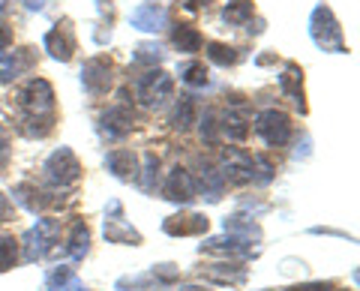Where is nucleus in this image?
I'll return each instance as SVG.
<instances>
[{
  "label": "nucleus",
  "mask_w": 360,
  "mask_h": 291,
  "mask_svg": "<svg viewBox=\"0 0 360 291\" xmlns=\"http://www.w3.org/2000/svg\"><path fill=\"white\" fill-rule=\"evenodd\" d=\"M13 219V201H9V195L0 193V222H9Z\"/></svg>",
  "instance_id": "39"
},
{
  "label": "nucleus",
  "mask_w": 360,
  "mask_h": 291,
  "mask_svg": "<svg viewBox=\"0 0 360 291\" xmlns=\"http://www.w3.org/2000/svg\"><path fill=\"white\" fill-rule=\"evenodd\" d=\"M105 169L117 177V181H135L139 177V156L127 148H117L105 156Z\"/></svg>",
  "instance_id": "14"
},
{
  "label": "nucleus",
  "mask_w": 360,
  "mask_h": 291,
  "mask_svg": "<svg viewBox=\"0 0 360 291\" xmlns=\"http://www.w3.org/2000/svg\"><path fill=\"white\" fill-rule=\"evenodd\" d=\"M279 91H283L300 111H307V103H303V72H300V66H295V63L285 66L283 75H279Z\"/></svg>",
  "instance_id": "19"
},
{
  "label": "nucleus",
  "mask_w": 360,
  "mask_h": 291,
  "mask_svg": "<svg viewBox=\"0 0 360 291\" xmlns=\"http://www.w3.org/2000/svg\"><path fill=\"white\" fill-rule=\"evenodd\" d=\"M201 276H207L219 285H238L246 279V271L240 264H210L207 271H201Z\"/></svg>",
  "instance_id": "25"
},
{
  "label": "nucleus",
  "mask_w": 360,
  "mask_h": 291,
  "mask_svg": "<svg viewBox=\"0 0 360 291\" xmlns=\"http://www.w3.org/2000/svg\"><path fill=\"white\" fill-rule=\"evenodd\" d=\"M195 189L201 195H205L207 201H219L222 198V193H225V181L219 177V172L213 169V165H201V174H198V183H195Z\"/></svg>",
  "instance_id": "22"
},
{
  "label": "nucleus",
  "mask_w": 360,
  "mask_h": 291,
  "mask_svg": "<svg viewBox=\"0 0 360 291\" xmlns=\"http://www.w3.org/2000/svg\"><path fill=\"white\" fill-rule=\"evenodd\" d=\"M153 285V276L150 273H139V276H123L117 279V291H141V288H150Z\"/></svg>",
  "instance_id": "37"
},
{
  "label": "nucleus",
  "mask_w": 360,
  "mask_h": 291,
  "mask_svg": "<svg viewBox=\"0 0 360 291\" xmlns=\"http://www.w3.org/2000/svg\"><path fill=\"white\" fill-rule=\"evenodd\" d=\"M45 291H87V285L75 276L72 267L60 264V267H54V271L45 276Z\"/></svg>",
  "instance_id": "20"
},
{
  "label": "nucleus",
  "mask_w": 360,
  "mask_h": 291,
  "mask_svg": "<svg viewBox=\"0 0 360 291\" xmlns=\"http://www.w3.org/2000/svg\"><path fill=\"white\" fill-rule=\"evenodd\" d=\"M252 240L240 238V234H229L225 231L222 238H210L201 243V252H222V255H252Z\"/></svg>",
  "instance_id": "16"
},
{
  "label": "nucleus",
  "mask_w": 360,
  "mask_h": 291,
  "mask_svg": "<svg viewBox=\"0 0 360 291\" xmlns=\"http://www.w3.org/2000/svg\"><path fill=\"white\" fill-rule=\"evenodd\" d=\"M165 25H168V13H165L160 4H141V6L132 13V27H135V30L160 33Z\"/></svg>",
  "instance_id": "15"
},
{
  "label": "nucleus",
  "mask_w": 360,
  "mask_h": 291,
  "mask_svg": "<svg viewBox=\"0 0 360 291\" xmlns=\"http://www.w3.org/2000/svg\"><path fill=\"white\" fill-rule=\"evenodd\" d=\"M274 162L267 160L264 153H258V156H252V183H258V186H267L270 181H274Z\"/></svg>",
  "instance_id": "32"
},
{
  "label": "nucleus",
  "mask_w": 360,
  "mask_h": 291,
  "mask_svg": "<svg viewBox=\"0 0 360 291\" xmlns=\"http://www.w3.org/2000/svg\"><path fill=\"white\" fill-rule=\"evenodd\" d=\"M193 123H195V96L184 93L177 99V105H174V129L186 132Z\"/></svg>",
  "instance_id": "28"
},
{
  "label": "nucleus",
  "mask_w": 360,
  "mask_h": 291,
  "mask_svg": "<svg viewBox=\"0 0 360 291\" xmlns=\"http://www.w3.org/2000/svg\"><path fill=\"white\" fill-rule=\"evenodd\" d=\"M60 222L58 219H37L27 234H25V261H39L54 250V240H58Z\"/></svg>",
  "instance_id": "3"
},
{
  "label": "nucleus",
  "mask_w": 360,
  "mask_h": 291,
  "mask_svg": "<svg viewBox=\"0 0 360 291\" xmlns=\"http://www.w3.org/2000/svg\"><path fill=\"white\" fill-rule=\"evenodd\" d=\"M222 228L229 231V234H240V238H246V240H262V228L252 222V216H240V214L225 216L222 219Z\"/></svg>",
  "instance_id": "26"
},
{
  "label": "nucleus",
  "mask_w": 360,
  "mask_h": 291,
  "mask_svg": "<svg viewBox=\"0 0 360 291\" xmlns=\"http://www.w3.org/2000/svg\"><path fill=\"white\" fill-rule=\"evenodd\" d=\"M42 46H45V51H49L54 60L66 63V60L72 58V51H75V37H72L70 25H66V21H63V25L51 27V30L42 37Z\"/></svg>",
  "instance_id": "11"
},
{
  "label": "nucleus",
  "mask_w": 360,
  "mask_h": 291,
  "mask_svg": "<svg viewBox=\"0 0 360 291\" xmlns=\"http://www.w3.org/2000/svg\"><path fill=\"white\" fill-rule=\"evenodd\" d=\"M13 198H15L25 210H30V214H39V210H45L49 205H58V198L45 195L42 189H37V183H18V186L13 189Z\"/></svg>",
  "instance_id": "17"
},
{
  "label": "nucleus",
  "mask_w": 360,
  "mask_h": 291,
  "mask_svg": "<svg viewBox=\"0 0 360 291\" xmlns=\"http://www.w3.org/2000/svg\"><path fill=\"white\" fill-rule=\"evenodd\" d=\"M9 42H13V30H9L6 25H0V51H6Z\"/></svg>",
  "instance_id": "41"
},
{
  "label": "nucleus",
  "mask_w": 360,
  "mask_h": 291,
  "mask_svg": "<svg viewBox=\"0 0 360 291\" xmlns=\"http://www.w3.org/2000/svg\"><path fill=\"white\" fill-rule=\"evenodd\" d=\"M222 18L229 21V25H243V21H250V18H252V4H250V0H238V4L225 6Z\"/></svg>",
  "instance_id": "33"
},
{
  "label": "nucleus",
  "mask_w": 360,
  "mask_h": 291,
  "mask_svg": "<svg viewBox=\"0 0 360 291\" xmlns=\"http://www.w3.org/2000/svg\"><path fill=\"white\" fill-rule=\"evenodd\" d=\"M276 58H274V54H262V58H258V66H267V63H274Z\"/></svg>",
  "instance_id": "46"
},
{
  "label": "nucleus",
  "mask_w": 360,
  "mask_h": 291,
  "mask_svg": "<svg viewBox=\"0 0 360 291\" xmlns=\"http://www.w3.org/2000/svg\"><path fill=\"white\" fill-rule=\"evenodd\" d=\"M156 177H160V156L148 153V156H144V177H141V189H144V193H153Z\"/></svg>",
  "instance_id": "34"
},
{
  "label": "nucleus",
  "mask_w": 360,
  "mask_h": 291,
  "mask_svg": "<svg viewBox=\"0 0 360 291\" xmlns=\"http://www.w3.org/2000/svg\"><path fill=\"white\" fill-rule=\"evenodd\" d=\"M172 42H174L177 51H186V54H195V51H201V46H205L201 33L193 25H177L172 30Z\"/></svg>",
  "instance_id": "24"
},
{
  "label": "nucleus",
  "mask_w": 360,
  "mask_h": 291,
  "mask_svg": "<svg viewBox=\"0 0 360 291\" xmlns=\"http://www.w3.org/2000/svg\"><path fill=\"white\" fill-rule=\"evenodd\" d=\"M201 138H205L207 144H217V138H219V123H217V111H205L201 115Z\"/></svg>",
  "instance_id": "35"
},
{
  "label": "nucleus",
  "mask_w": 360,
  "mask_h": 291,
  "mask_svg": "<svg viewBox=\"0 0 360 291\" xmlns=\"http://www.w3.org/2000/svg\"><path fill=\"white\" fill-rule=\"evenodd\" d=\"M174 91V82L172 75L162 72V70H148L144 75L135 78V93H139L141 105H162L168 96H172Z\"/></svg>",
  "instance_id": "4"
},
{
  "label": "nucleus",
  "mask_w": 360,
  "mask_h": 291,
  "mask_svg": "<svg viewBox=\"0 0 360 291\" xmlns=\"http://www.w3.org/2000/svg\"><path fill=\"white\" fill-rule=\"evenodd\" d=\"M219 129H222L231 141H243L246 136H250V123H246V108H243L240 99H234V108H229V111L222 115Z\"/></svg>",
  "instance_id": "18"
},
{
  "label": "nucleus",
  "mask_w": 360,
  "mask_h": 291,
  "mask_svg": "<svg viewBox=\"0 0 360 291\" xmlns=\"http://www.w3.org/2000/svg\"><path fill=\"white\" fill-rule=\"evenodd\" d=\"M33 66V51L30 48H13V51H0V82L9 84L18 75H25Z\"/></svg>",
  "instance_id": "13"
},
{
  "label": "nucleus",
  "mask_w": 360,
  "mask_h": 291,
  "mask_svg": "<svg viewBox=\"0 0 360 291\" xmlns=\"http://www.w3.org/2000/svg\"><path fill=\"white\" fill-rule=\"evenodd\" d=\"M174 291H207V288H201V285H180V288H174Z\"/></svg>",
  "instance_id": "47"
},
{
  "label": "nucleus",
  "mask_w": 360,
  "mask_h": 291,
  "mask_svg": "<svg viewBox=\"0 0 360 291\" xmlns=\"http://www.w3.org/2000/svg\"><path fill=\"white\" fill-rule=\"evenodd\" d=\"M201 4H205V0H180V6L184 9H198Z\"/></svg>",
  "instance_id": "43"
},
{
  "label": "nucleus",
  "mask_w": 360,
  "mask_h": 291,
  "mask_svg": "<svg viewBox=\"0 0 360 291\" xmlns=\"http://www.w3.org/2000/svg\"><path fill=\"white\" fill-rule=\"evenodd\" d=\"M207 226H210L207 216L201 214H177L162 222V231L172 234V238H195V234H205Z\"/></svg>",
  "instance_id": "12"
},
{
  "label": "nucleus",
  "mask_w": 360,
  "mask_h": 291,
  "mask_svg": "<svg viewBox=\"0 0 360 291\" xmlns=\"http://www.w3.org/2000/svg\"><path fill=\"white\" fill-rule=\"evenodd\" d=\"M180 82L193 84V87H205L207 84V66L198 63V60H189L180 66Z\"/></svg>",
  "instance_id": "31"
},
{
  "label": "nucleus",
  "mask_w": 360,
  "mask_h": 291,
  "mask_svg": "<svg viewBox=\"0 0 360 291\" xmlns=\"http://www.w3.org/2000/svg\"><path fill=\"white\" fill-rule=\"evenodd\" d=\"M9 4H13V0H0V13H6Z\"/></svg>",
  "instance_id": "48"
},
{
  "label": "nucleus",
  "mask_w": 360,
  "mask_h": 291,
  "mask_svg": "<svg viewBox=\"0 0 360 291\" xmlns=\"http://www.w3.org/2000/svg\"><path fill=\"white\" fill-rule=\"evenodd\" d=\"M219 177L225 183H250L252 181V156L238 148L222 150V169Z\"/></svg>",
  "instance_id": "9"
},
{
  "label": "nucleus",
  "mask_w": 360,
  "mask_h": 291,
  "mask_svg": "<svg viewBox=\"0 0 360 291\" xmlns=\"http://www.w3.org/2000/svg\"><path fill=\"white\" fill-rule=\"evenodd\" d=\"M42 172H45V181H49L51 186L63 189V186H72L78 177H82V162H78V156L70 148H60L45 160Z\"/></svg>",
  "instance_id": "2"
},
{
  "label": "nucleus",
  "mask_w": 360,
  "mask_h": 291,
  "mask_svg": "<svg viewBox=\"0 0 360 291\" xmlns=\"http://www.w3.org/2000/svg\"><path fill=\"white\" fill-rule=\"evenodd\" d=\"M4 156H6V132L0 129V162H4Z\"/></svg>",
  "instance_id": "44"
},
{
  "label": "nucleus",
  "mask_w": 360,
  "mask_h": 291,
  "mask_svg": "<svg viewBox=\"0 0 360 291\" xmlns=\"http://www.w3.org/2000/svg\"><path fill=\"white\" fill-rule=\"evenodd\" d=\"M198 195V189H195V177L189 174L186 169H172V174L165 177V183H162V198L168 201H174V205H193Z\"/></svg>",
  "instance_id": "7"
},
{
  "label": "nucleus",
  "mask_w": 360,
  "mask_h": 291,
  "mask_svg": "<svg viewBox=\"0 0 360 291\" xmlns=\"http://www.w3.org/2000/svg\"><path fill=\"white\" fill-rule=\"evenodd\" d=\"M150 276H153L156 285H168V283H174V279L180 276V271H177L174 264H153Z\"/></svg>",
  "instance_id": "38"
},
{
  "label": "nucleus",
  "mask_w": 360,
  "mask_h": 291,
  "mask_svg": "<svg viewBox=\"0 0 360 291\" xmlns=\"http://www.w3.org/2000/svg\"><path fill=\"white\" fill-rule=\"evenodd\" d=\"M255 132L264 138V144H270V148H283V144H288V138H291V120H288V115H283V111L267 108L255 117Z\"/></svg>",
  "instance_id": "6"
},
{
  "label": "nucleus",
  "mask_w": 360,
  "mask_h": 291,
  "mask_svg": "<svg viewBox=\"0 0 360 291\" xmlns=\"http://www.w3.org/2000/svg\"><path fill=\"white\" fill-rule=\"evenodd\" d=\"M312 234H333V238H345L342 231H336V228H321V226H315V228H312Z\"/></svg>",
  "instance_id": "42"
},
{
  "label": "nucleus",
  "mask_w": 360,
  "mask_h": 291,
  "mask_svg": "<svg viewBox=\"0 0 360 291\" xmlns=\"http://www.w3.org/2000/svg\"><path fill=\"white\" fill-rule=\"evenodd\" d=\"M288 291H340V288L324 285V283H307V285H295V288H288Z\"/></svg>",
  "instance_id": "40"
},
{
  "label": "nucleus",
  "mask_w": 360,
  "mask_h": 291,
  "mask_svg": "<svg viewBox=\"0 0 360 291\" xmlns=\"http://www.w3.org/2000/svg\"><path fill=\"white\" fill-rule=\"evenodd\" d=\"M82 84L90 96H103L111 91V60L108 58H90L82 66Z\"/></svg>",
  "instance_id": "8"
},
{
  "label": "nucleus",
  "mask_w": 360,
  "mask_h": 291,
  "mask_svg": "<svg viewBox=\"0 0 360 291\" xmlns=\"http://www.w3.org/2000/svg\"><path fill=\"white\" fill-rule=\"evenodd\" d=\"M162 58L165 54L156 42H141V46L135 48V63H160Z\"/></svg>",
  "instance_id": "36"
},
{
  "label": "nucleus",
  "mask_w": 360,
  "mask_h": 291,
  "mask_svg": "<svg viewBox=\"0 0 360 291\" xmlns=\"http://www.w3.org/2000/svg\"><path fill=\"white\" fill-rule=\"evenodd\" d=\"M132 108L127 103H120V105H111L103 117H99V129H103V136H108L111 141H117L123 136H129L132 132Z\"/></svg>",
  "instance_id": "10"
},
{
  "label": "nucleus",
  "mask_w": 360,
  "mask_h": 291,
  "mask_svg": "<svg viewBox=\"0 0 360 291\" xmlns=\"http://www.w3.org/2000/svg\"><path fill=\"white\" fill-rule=\"evenodd\" d=\"M21 132H25L27 138H45L49 132L54 129V115H45V117H37V115H25L21 120Z\"/></svg>",
  "instance_id": "27"
},
{
  "label": "nucleus",
  "mask_w": 360,
  "mask_h": 291,
  "mask_svg": "<svg viewBox=\"0 0 360 291\" xmlns=\"http://www.w3.org/2000/svg\"><path fill=\"white\" fill-rule=\"evenodd\" d=\"M27 9H37L39 13V9H45V0H27Z\"/></svg>",
  "instance_id": "45"
},
{
  "label": "nucleus",
  "mask_w": 360,
  "mask_h": 291,
  "mask_svg": "<svg viewBox=\"0 0 360 291\" xmlns=\"http://www.w3.org/2000/svg\"><path fill=\"white\" fill-rule=\"evenodd\" d=\"M18 105L27 111V115L45 117L54 111V91L45 78H30V82L18 91Z\"/></svg>",
  "instance_id": "5"
},
{
  "label": "nucleus",
  "mask_w": 360,
  "mask_h": 291,
  "mask_svg": "<svg viewBox=\"0 0 360 291\" xmlns=\"http://www.w3.org/2000/svg\"><path fill=\"white\" fill-rule=\"evenodd\" d=\"M18 261V240L13 234H0V273L13 271Z\"/></svg>",
  "instance_id": "30"
},
{
  "label": "nucleus",
  "mask_w": 360,
  "mask_h": 291,
  "mask_svg": "<svg viewBox=\"0 0 360 291\" xmlns=\"http://www.w3.org/2000/svg\"><path fill=\"white\" fill-rule=\"evenodd\" d=\"M105 240L108 243H123V246H139L141 243V234L135 231L129 222L123 219H105Z\"/></svg>",
  "instance_id": "23"
},
{
  "label": "nucleus",
  "mask_w": 360,
  "mask_h": 291,
  "mask_svg": "<svg viewBox=\"0 0 360 291\" xmlns=\"http://www.w3.org/2000/svg\"><path fill=\"white\" fill-rule=\"evenodd\" d=\"M309 37L312 42L319 46L321 51H336V54H345V37H342V27L336 15L330 13V6L319 4L309 15Z\"/></svg>",
  "instance_id": "1"
},
{
  "label": "nucleus",
  "mask_w": 360,
  "mask_h": 291,
  "mask_svg": "<svg viewBox=\"0 0 360 291\" xmlns=\"http://www.w3.org/2000/svg\"><path fill=\"white\" fill-rule=\"evenodd\" d=\"M66 252H70V259L82 261L84 255L90 252V228L84 219H75L72 228H70V240H66Z\"/></svg>",
  "instance_id": "21"
},
{
  "label": "nucleus",
  "mask_w": 360,
  "mask_h": 291,
  "mask_svg": "<svg viewBox=\"0 0 360 291\" xmlns=\"http://www.w3.org/2000/svg\"><path fill=\"white\" fill-rule=\"evenodd\" d=\"M205 51H207V60L217 63V66H234L240 60V51L231 48V46H225V42H207Z\"/></svg>",
  "instance_id": "29"
}]
</instances>
